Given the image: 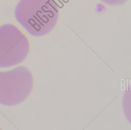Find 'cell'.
Wrapping results in <instances>:
<instances>
[{
  "instance_id": "cell-1",
  "label": "cell",
  "mask_w": 131,
  "mask_h": 130,
  "mask_svg": "<svg viewBox=\"0 0 131 130\" xmlns=\"http://www.w3.org/2000/svg\"><path fill=\"white\" fill-rule=\"evenodd\" d=\"M58 15L55 0H19L14 10L16 21L35 37L50 33L56 24Z\"/></svg>"
},
{
  "instance_id": "cell-2",
  "label": "cell",
  "mask_w": 131,
  "mask_h": 130,
  "mask_svg": "<svg viewBox=\"0 0 131 130\" xmlns=\"http://www.w3.org/2000/svg\"><path fill=\"white\" fill-rule=\"evenodd\" d=\"M33 87V76L26 67L0 71V104L5 106L20 104L30 95Z\"/></svg>"
},
{
  "instance_id": "cell-3",
  "label": "cell",
  "mask_w": 131,
  "mask_h": 130,
  "mask_svg": "<svg viewBox=\"0 0 131 130\" xmlns=\"http://www.w3.org/2000/svg\"><path fill=\"white\" fill-rule=\"evenodd\" d=\"M26 36L12 24L0 27V68L13 66L23 62L29 52Z\"/></svg>"
},
{
  "instance_id": "cell-4",
  "label": "cell",
  "mask_w": 131,
  "mask_h": 130,
  "mask_svg": "<svg viewBox=\"0 0 131 130\" xmlns=\"http://www.w3.org/2000/svg\"><path fill=\"white\" fill-rule=\"evenodd\" d=\"M122 105L124 116L131 124V81L123 94Z\"/></svg>"
},
{
  "instance_id": "cell-5",
  "label": "cell",
  "mask_w": 131,
  "mask_h": 130,
  "mask_svg": "<svg viewBox=\"0 0 131 130\" xmlns=\"http://www.w3.org/2000/svg\"><path fill=\"white\" fill-rule=\"evenodd\" d=\"M103 3L110 6H117L125 3L128 0H100Z\"/></svg>"
},
{
  "instance_id": "cell-6",
  "label": "cell",
  "mask_w": 131,
  "mask_h": 130,
  "mask_svg": "<svg viewBox=\"0 0 131 130\" xmlns=\"http://www.w3.org/2000/svg\"><path fill=\"white\" fill-rule=\"evenodd\" d=\"M0 130H2V129H1V128H0Z\"/></svg>"
}]
</instances>
